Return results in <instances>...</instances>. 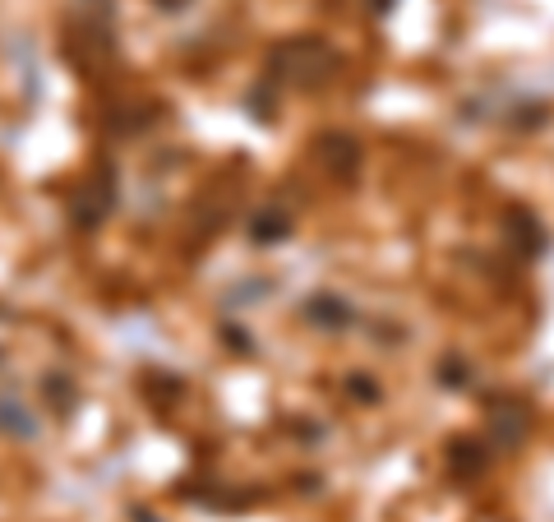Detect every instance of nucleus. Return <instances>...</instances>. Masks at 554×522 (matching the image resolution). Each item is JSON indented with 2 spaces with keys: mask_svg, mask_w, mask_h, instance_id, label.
Returning <instances> with one entry per match:
<instances>
[{
  "mask_svg": "<svg viewBox=\"0 0 554 522\" xmlns=\"http://www.w3.org/2000/svg\"><path fill=\"white\" fill-rule=\"evenodd\" d=\"M527 430H531V412L522 402H494L490 407V435L494 444H504V449H522L527 444Z\"/></svg>",
  "mask_w": 554,
  "mask_h": 522,
  "instance_id": "obj_3",
  "label": "nucleus"
},
{
  "mask_svg": "<svg viewBox=\"0 0 554 522\" xmlns=\"http://www.w3.org/2000/svg\"><path fill=\"white\" fill-rule=\"evenodd\" d=\"M448 467H453V476H462V481H476V476L485 472V449L476 439H453V444H448Z\"/></svg>",
  "mask_w": 554,
  "mask_h": 522,
  "instance_id": "obj_6",
  "label": "nucleus"
},
{
  "mask_svg": "<svg viewBox=\"0 0 554 522\" xmlns=\"http://www.w3.org/2000/svg\"><path fill=\"white\" fill-rule=\"evenodd\" d=\"M508 241L522 250V259H536V255L545 250L541 218H531L527 208H513V213H508Z\"/></svg>",
  "mask_w": 554,
  "mask_h": 522,
  "instance_id": "obj_4",
  "label": "nucleus"
},
{
  "mask_svg": "<svg viewBox=\"0 0 554 522\" xmlns=\"http://www.w3.org/2000/svg\"><path fill=\"white\" fill-rule=\"evenodd\" d=\"M314 158H319V167H324L333 181H351L356 167H361V144H356L351 134H342V130H328V134H319Z\"/></svg>",
  "mask_w": 554,
  "mask_h": 522,
  "instance_id": "obj_2",
  "label": "nucleus"
},
{
  "mask_svg": "<svg viewBox=\"0 0 554 522\" xmlns=\"http://www.w3.org/2000/svg\"><path fill=\"white\" fill-rule=\"evenodd\" d=\"M305 315L314 319V328H324V333H342V328L351 324V305L342 301V296H333V292H319L310 305H305Z\"/></svg>",
  "mask_w": 554,
  "mask_h": 522,
  "instance_id": "obj_5",
  "label": "nucleus"
},
{
  "mask_svg": "<svg viewBox=\"0 0 554 522\" xmlns=\"http://www.w3.org/2000/svg\"><path fill=\"white\" fill-rule=\"evenodd\" d=\"M347 389L356 393V398H365V402H374V398H379V389H374V384H370L365 375H351V384H347Z\"/></svg>",
  "mask_w": 554,
  "mask_h": 522,
  "instance_id": "obj_9",
  "label": "nucleus"
},
{
  "mask_svg": "<svg viewBox=\"0 0 554 522\" xmlns=\"http://www.w3.org/2000/svg\"><path fill=\"white\" fill-rule=\"evenodd\" d=\"M439 384H448V389H467L471 365L462 361V356H444V361H439Z\"/></svg>",
  "mask_w": 554,
  "mask_h": 522,
  "instance_id": "obj_7",
  "label": "nucleus"
},
{
  "mask_svg": "<svg viewBox=\"0 0 554 522\" xmlns=\"http://www.w3.org/2000/svg\"><path fill=\"white\" fill-rule=\"evenodd\" d=\"M287 231H291V222L282 218V213H264V218H259V227H254V241H282Z\"/></svg>",
  "mask_w": 554,
  "mask_h": 522,
  "instance_id": "obj_8",
  "label": "nucleus"
},
{
  "mask_svg": "<svg viewBox=\"0 0 554 522\" xmlns=\"http://www.w3.org/2000/svg\"><path fill=\"white\" fill-rule=\"evenodd\" d=\"M370 10L374 14H388V10H393V0H370Z\"/></svg>",
  "mask_w": 554,
  "mask_h": 522,
  "instance_id": "obj_10",
  "label": "nucleus"
},
{
  "mask_svg": "<svg viewBox=\"0 0 554 522\" xmlns=\"http://www.w3.org/2000/svg\"><path fill=\"white\" fill-rule=\"evenodd\" d=\"M268 70H273V79H282V84L324 88V84H333V74L342 70V51L319 33L314 37L301 33V37H287L282 47H273Z\"/></svg>",
  "mask_w": 554,
  "mask_h": 522,
  "instance_id": "obj_1",
  "label": "nucleus"
}]
</instances>
